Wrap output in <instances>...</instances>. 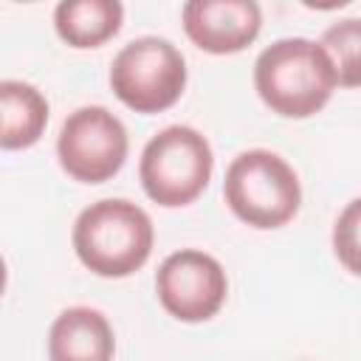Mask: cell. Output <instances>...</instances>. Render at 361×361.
<instances>
[{
  "label": "cell",
  "mask_w": 361,
  "mask_h": 361,
  "mask_svg": "<svg viewBox=\"0 0 361 361\" xmlns=\"http://www.w3.org/2000/svg\"><path fill=\"white\" fill-rule=\"evenodd\" d=\"M6 279H8V271H6V259L0 257V296H3V290H6Z\"/></svg>",
  "instance_id": "14"
},
{
  "label": "cell",
  "mask_w": 361,
  "mask_h": 361,
  "mask_svg": "<svg viewBox=\"0 0 361 361\" xmlns=\"http://www.w3.org/2000/svg\"><path fill=\"white\" fill-rule=\"evenodd\" d=\"M110 87L135 113H164L183 96L186 59L164 37H138L113 56Z\"/></svg>",
  "instance_id": "5"
},
{
  "label": "cell",
  "mask_w": 361,
  "mask_h": 361,
  "mask_svg": "<svg viewBox=\"0 0 361 361\" xmlns=\"http://www.w3.org/2000/svg\"><path fill=\"white\" fill-rule=\"evenodd\" d=\"M155 293L161 307L178 322H206L223 307L228 279L212 254L180 248L161 262L155 274Z\"/></svg>",
  "instance_id": "7"
},
{
  "label": "cell",
  "mask_w": 361,
  "mask_h": 361,
  "mask_svg": "<svg viewBox=\"0 0 361 361\" xmlns=\"http://www.w3.org/2000/svg\"><path fill=\"white\" fill-rule=\"evenodd\" d=\"M180 17L186 37L206 54H237L262 28V11L254 0H189Z\"/></svg>",
  "instance_id": "8"
},
{
  "label": "cell",
  "mask_w": 361,
  "mask_h": 361,
  "mask_svg": "<svg viewBox=\"0 0 361 361\" xmlns=\"http://www.w3.org/2000/svg\"><path fill=\"white\" fill-rule=\"evenodd\" d=\"M223 197L234 217L254 228H279L290 223L302 203L296 169L271 149L240 152L223 180Z\"/></svg>",
  "instance_id": "3"
},
{
  "label": "cell",
  "mask_w": 361,
  "mask_h": 361,
  "mask_svg": "<svg viewBox=\"0 0 361 361\" xmlns=\"http://www.w3.org/2000/svg\"><path fill=\"white\" fill-rule=\"evenodd\" d=\"M113 327L93 307H68L48 330V361H113Z\"/></svg>",
  "instance_id": "9"
},
{
  "label": "cell",
  "mask_w": 361,
  "mask_h": 361,
  "mask_svg": "<svg viewBox=\"0 0 361 361\" xmlns=\"http://www.w3.org/2000/svg\"><path fill=\"white\" fill-rule=\"evenodd\" d=\"M127 127L107 107L90 104L73 110L59 130V166L79 183H104L127 161Z\"/></svg>",
  "instance_id": "6"
},
{
  "label": "cell",
  "mask_w": 361,
  "mask_h": 361,
  "mask_svg": "<svg viewBox=\"0 0 361 361\" xmlns=\"http://www.w3.org/2000/svg\"><path fill=\"white\" fill-rule=\"evenodd\" d=\"M48 124L45 96L17 79L0 82V149H28L34 147Z\"/></svg>",
  "instance_id": "10"
},
{
  "label": "cell",
  "mask_w": 361,
  "mask_h": 361,
  "mask_svg": "<svg viewBox=\"0 0 361 361\" xmlns=\"http://www.w3.org/2000/svg\"><path fill=\"white\" fill-rule=\"evenodd\" d=\"M214 169V155L195 127L172 124L152 135L138 161V178L147 197L158 206H189L203 195Z\"/></svg>",
  "instance_id": "4"
},
{
  "label": "cell",
  "mask_w": 361,
  "mask_h": 361,
  "mask_svg": "<svg viewBox=\"0 0 361 361\" xmlns=\"http://www.w3.org/2000/svg\"><path fill=\"white\" fill-rule=\"evenodd\" d=\"M358 42H361V25L355 17L333 23L319 42L336 68L338 85H344V87L358 85Z\"/></svg>",
  "instance_id": "12"
},
{
  "label": "cell",
  "mask_w": 361,
  "mask_h": 361,
  "mask_svg": "<svg viewBox=\"0 0 361 361\" xmlns=\"http://www.w3.org/2000/svg\"><path fill=\"white\" fill-rule=\"evenodd\" d=\"M254 87L274 113L285 118H307L330 102L338 76L319 42L285 37L257 56Z\"/></svg>",
  "instance_id": "1"
},
{
  "label": "cell",
  "mask_w": 361,
  "mask_h": 361,
  "mask_svg": "<svg viewBox=\"0 0 361 361\" xmlns=\"http://www.w3.org/2000/svg\"><path fill=\"white\" fill-rule=\"evenodd\" d=\"M73 251L96 276L121 279L135 274L152 254L155 231L149 214L124 197H104L79 212Z\"/></svg>",
  "instance_id": "2"
},
{
  "label": "cell",
  "mask_w": 361,
  "mask_h": 361,
  "mask_svg": "<svg viewBox=\"0 0 361 361\" xmlns=\"http://www.w3.org/2000/svg\"><path fill=\"white\" fill-rule=\"evenodd\" d=\"M121 23L118 0H65L54 8V28L71 48H99L118 34Z\"/></svg>",
  "instance_id": "11"
},
{
  "label": "cell",
  "mask_w": 361,
  "mask_h": 361,
  "mask_svg": "<svg viewBox=\"0 0 361 361\" xmlns=\"http://www.w3.org/2000/svg\"><path fill=\"white\" fill-rule=\"evenodd\" d=\"M355 231H358V200H350L347 209L338 214L336 228H333L336 257L344 262V268L350 274H358V240H355Z\"/></svg>",
  "instance_id": "13"
}]
</instances>
